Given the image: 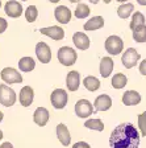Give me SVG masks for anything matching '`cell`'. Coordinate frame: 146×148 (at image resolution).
Returning <instances> with one entry per match:
<instances>
[{
    "label": "cell",
    "instance_id": "7402d4cb",
    "mask_svg": "<svg viewBox=\"0 0 146 148\" xmlns=\"http://www.w3.org/2000/svg\"><path fill=\"white\" fill-rule=\"evenodd\" d=\"M18 68H20L21 71L28 73V71H32L36 68V62H34V60L32 57H22L18 61Z\"/></svg>",
    "mask_w": 146,
    "mask_h": 148
},
{
    "label": "cell",
    "instance_id": "7c38bea8",
    "mask_svg": "<svg viewBox=\"0 0 146 148\" xmlns=\"http://www.w3.org/2000/svg\"><path fill=\"white\" fill-rule=\"evenodd\" d=\"M18 99H20V103L24 107H29V106L33 103L34 99V91L31 86H24L21 90H20V95H18Z\"/></svg>",
    "mask_w": 146,
    "mask_h": 148
},
{
    "label": "cell",
    "instance_id": "8992f818",
    "mask_svg": "<svg viewBox=\"0 0 146 148\" xmlns=\"http://www.w3.org/2000/svg\"><path fill=\"white\" fill-rule=\"evenodd\" d=\"M124 49V42L119 36H109L105 40V50L112 56H117Z\"/></svg>",
    "mask_w": 146,
    "mask_h": 148
},
{
    "label": "cell",
    "instance_id": "5bb4252c",
    "mask_svg": "<svg viewBox=\"0 0 146 148\" xmlns=\"http://www.w3.org/2000/svg\"><path fill=\"white\" fill-rule=\"evenodd\" d=\"M73 41H74V45L80 50H87L90 48V38L88 36L83 32H75L73 36Z\"/></svg>",
    "mask_w": 146,
    "mask_h": 148
},
{
    "label": "cell",
    "instance_id": "f546056e",
    "mask_svg": "<svg viewBox=\"0 0 146 148\" xmlns=\"http://www.w3.org/2000/svg\"><path fill=\"white\" fill-rule=\"evenodd\" d=\"M37 16H38V11H37L36 5H29L25 11V18H26L28 23H33L36 21Z\"/></svg>",
    "mask_w": 146,
    "mask_h": 148
},
{
    "label": "cell",
    "instance_id": "d6986e66",
    "mask_svg": "<svg viewBox=\"0 0 146 148\" xmlns=\"http://www.w3.org/2000/svg\"><path fill=\"white\" fill-rule=\"evenodd\" d=\"M33 120H34V123L41 127L46 126V123L49 122V111L45 107L36 108V111H34V114H33Z\"/></svg>",
    "mask_w": 146,
    "mask_h": 148
},
{
    "label": "cell",
    "instance_id": "3957f363",
    "mask_svg": "<svg viewBox=\"0 0 146 148\" xmlns=\"http://www.w3.org/2000/svg\"><path fill=\"white\" fill-rule=\"evenodd\" d=\"M16 92L7 85H0V103L5 107H11L16 103Z\"/></svg>",
    "mask_w": 146,
    "mask_h": 148
},
{
    "label": "cell",
    "instance_id": "4fadbf2b",
    "mask_svg": "<svg viewBox=\"0 0 146 148\" xmlns=\"http://www.w3.org/2000/svg\"><path fill=\"white\" fill-rule=\"evenodd\" d=\"M54 17L58 23L67 24L71 20V11L66 5H59L54 9Z\"/></svg>",
    "mask_w": 146,
    "mask_h": 148
},
{
    "label": "cell",
    "instance_id": "f6af8a7d",
    "mask_svg": "<svg viewBox=\"0 0 146 148\" xmlns=\"http://www.w3.org/2000/svg\"><path fill=\"white\" fill-rule=\"evenodd\" d=\"M22 1H26V0H22Z\"/></svg>",
    "mask_w": 146,
    "mask_h": 148
},
{
    "label": "cell",
    "instance_id": "9a60e30c",
    "mask_svg": "<svg viewBox=\"0 0 146 148\" xmlns=\"http://www.w3.org/2000/svg\"><path fill=\"white\" fill-rule=\"evenodd\" d=\"M141 102L140 92L136 90H128L122 94V103L125 106H136Z\"/></svg>",
    "mask_w": 146,
    "mask_h": 148
},
{
    "label": "cell",
    "instance_id": "b9f144b4",
    "mask_svg": "<svg viewBox=\"0 0 146 148\" xmlns=\"http://www.w3.org/2000/svg\"><path fill=\"white\" fill-rule=\"evenodd\" d=\"M116 1H120V3H125L126 0H116Z\"/></svg>",
    "mask_w": 146,
    "mask_h": 148
},
{
    "label": "cell",
    "instance_id": "cb8c5ba5",
    "mask_svg": "<svg viewBox=\"0 0 146 148\" xmlns=\"http://www.w3.org/2000/svg\"><path fill=\"white\" fill-rule=\"evenodd\" d=\"M126 83H128V78L126 75L122 73H117L113 75L112 78V86L113 89H122V87L126 86Z\"/></svg>",
    "mask_w": 146,
    "mask_h": 148
},
{
    "label": "cell",
    "instance_id": "836d02e7",
    "mask_svg": "<svg viewBox=\"0 0 146 148\" xmlns=\"http://www.w3.org/2000/svg\"><path fill=\"white\" fill-rule=\"evenodd\" d=\"M140 73L142 74V75H146V60H143L140 64Z\"/></svg>",
    "mask_w": 146,
    "mask_h": 148
},
{
    "label": "cell",
    "instance_id": "74e56055",
    "mask_svg": "<svg viewBox=\"0 0 146 148\" xmlns=\"http://www.w3.org/2000/svg\"><path fill=\"white\" fill-rule=\"evenodd\" d=\"M3 118H4V114H3V112H1V111H0V122L3 120Z\"/></svg>",
    "mask_w": 146,
    "mask_h": 148
},
{
    "label": "cell",
    "instance_id": "7a4b0ae2",
    "mask_svg": "<svg viewBox=\"0 0 146 148\" xmlns=\"http://www.w3.org/2000/svg\"><path fill=\"white\" fill-rule=\"evenodd\" d=\"M78 58V54H76V50L70 48V46H62L58 50V61L61 62L65 66H71L76 62Z\"/></svg>",
    "mask_w": 146,
    "mask_h": 148
},
{
    "label": "cell",
    "instance_id": "1f68e13d",
    "mask_svg": "<svg viewBox=\"0 0 146 148\" xmlns=\"http://www.w3.org/2000/svg\"><path fill=\"white\" fill-rule=\"evenodd\" d=\"M7 28H8V23L5 21V18L0 17V33H3V32H5Z\"/></svg>",
    "mask_w": 146,
    "mask_h": 148
},
{
    "label": "cell",
    "instance_id": "ee69618b",
    "mask_svg": "<svg viewBox=\"0 0 146 148\" xmlns=\"http://www.w3.org/2000/svg\"><path fill=\"white\" fill-rule=\"evenodd\" d=\"M0 7H1V1H0Z\"/></svg>",
    "mask_w": 146,
    "mask_h": 148
},
{
    "label": "cell",
    "instance_id": "6da1fadb",
    "mask_svg": "<svg viewBox=\"0 0 146 148\" xmlns=\"http://www.w3.org/2000/svg\"><path fill=\"white\" fill-rule=\"evenodd\" d=\"M140 132L132 123H121L111 134V148H138L140 147Z\"/></svg>",
    "mask_w": 146,
    "mask_h": 148
},
{
    "label": "cell",
    "instance_id": "e575fe53",
    "mask_svg": "<svg viewBox=\"0 0 146 148\" xmlns=\"http://www.w3.org/2000/svg\"><path fill=\"white\" fill-rule=\"evenodd\" d=\"M0 148H13V145L9 142H5V143H3V144L0 145Z\"/></svg>",
    "mask_w": 146,
    "mask_h": 148
},
{
    "label": "cell",
    "instance_id": "83f0119b",
    "mask_svg": "<svg viewBox=\"0 0 146 148\" xmlns=\"http://www.w3.org/2000/svg\"><path fill=\"white\" fill-rule=\"evenodd\" d=\"M145 24V16L141 12H134L132 16V21H130V29L134 31L136 28L141 27V25Z\"/></svg>",
    "mask_w": 146,
    "mask_h": 148
},
{
    "label": "cell",
    "instance_id": "ffe728a7",
    "mask_svg": "<svg viewBox=\"0 0 146 148\" xmlns=\"http://www.w3.org/2000/svg\"><path fill=\"white\" fill-rule=\"evenodd\" d=\"M113 70V60L111 57H103L100 61V75L103 78H108Z\"/></svg>",
    "mask_w": 146,
    "mask_h": 148
},
{
    "label": "cell",
    "instance_id": "ab89813d",
    "mask_svg": "<svg viewBox=\"0 0 146 148\" xmlns=\"http://www.w3.org/2000/svg\"><path fill=\"white\" fill-rule=\"evenodd\" d=\"M103 1H104V3H105V4H109L111 1H112V0H103Z\"/></svg>",
    "mask_w": 146,
    "mask_h": 148
},
{
    "label": "cell",
    "instance_id": "603a6c76",
    "mask_svg": "<svg viewBox=\"0 0 146 148\" xmlns=\"http://www.w3.org/2000/svg\"><path fill=\"white\" fill-rule=\"evenodd\" d=\"M83 85H84V87L88 90V91H96V90H99V87H100V81L97 79L96 77L90 75V77H86L84 79H83Z\"/></svg>",
    "mask_w": 146,
    "mask_h": 148
},
{
    "label": "cell",
    "instance_id": "f35d334b",
    "mask_svg": "<svg viewBox=\"0 0 146 148\" xmlns=\"http://www.w3.org/2000/svg\"><path fill=\"white\" fill-rule=\"evenodd\" d=\"M69 1H70V3H79L80 0H69Z\"/></svg>",
    "mask_w": 146,
    "mask_h": 148
},
{
    "label": "cell",
    "instance_id": "d6a6232c",
    "mask_svg": "<svg viewBox=\"0 0 146 148\" xmlns=\"http://www.w3.org/2000/svg\"><path fill=\"white\" fill-rule=\"evenodd\" d=\"M73 148H91V147H90L88 143H86V142H78L73 145Z\"/></svg>",
    "mask_w": 146,
    "mask_h": 148
},
{
    "label": "cell",
    "instance_id": "30bf717a",
    "mask_svg": "<svg viewBox=\"0 0 146 148\" xmlns=\"http://www.w3.org/2000/svg\"><path fill=\"white\" fill-rule=\"evenodd\" d=\"M5 13L12 18H17L22 15V5L16 0H8L4 5Z\"/></svg>",
    "mask_w": 146,
    "mask_h": 148
},
{
    "label": "cell",
    "instance_id": "e0dca14e",
    "mask_svg": "<svg viewBox=\"0 0 146 148\" xmlns=\"http://www.w3.org/2000/svg\"><path fill=\"white\" fill-rule=\"evenodd\" d=\"M66 85H67V89L70 90V91H76V90L79 89L80 86V75L78 71L73 70L70 73L67 74L66 77Z\"/></svg>",
    "mask_w": 146,
    "mask_h": 148
},
{
    "label": "cell",
    "instance_id": "44dd1931",
    "mask_svg": "<svg viewBox=\"0 0 146 148\" xmlns=\"http://www.w3.org/2000/svg\"><path fill=\"white\" fill-rule=\"evenodd\" d=\"M104 27V18L101 16H94L86 21L84 24V31H96V29H100Z\"/></svg>",
    "mask_w": 146,
    "mask_h": 148
},
{
    "label": "cell",
    "instance_id": "2e32d148",
    "mask_svg": "<svg viewBox=\"0 0 146 148\" xmlns=\"http://www.w3.org/2000/svg\"><path fill=\"white\" fill-rule=\"evenodd\" d=\"M111 106H112V99L107 94L99 95L95 99V103H94V107L96 111H107L111 108Z\"/></svg>",
    "mask_w": 146,
    "mask_h": 148
},
{
    "label": "cell",
    "instance_id": "d4e9b609",
    "mask_svg": "<svg viewBox=\"0 0 146 148\" xmlns=\"http://www.w3.org/2000/svg\"><path fill=\"white\" fill-rule=\"evenodd\" d=\"M134 11V5L132 3H125V4H121V5L117 8V15L119 17L121 18H128L129 16L133 13Z\"/></svg>",
    "mask_w": 146,
    "mask_h": 148
},
{
    "label": "cell",
    "instance_id": "8d00e7d4",
    "mask_svg": "<svg viewBox=\"0 0 146 148\" xmlns=\"http://www.w3.org/2000/svg\"><path fill=\"white\" fill-rule=\"evenodd\" d=\"M90 3H92V4H97V3H99V0H90Z\"/></svg>",
    "mask_w": 146,
    "mask_h": 148
},
{
    "label": "cell",
    "instance_id": "277c9868",
    "mask_svg": "<svg viewBox=\"0 0 146 148\" xmlns=\"http://www.w3.org/2000/svg\"><path fill=\"white\" fill-rule=\"evenodd\" d=\"M67 101H69V97H67L66 90L63 89H55L50 95V102H52L53 107L57 110H62L66 107Z\"/></svg>",
    "mask_w": 146,
    "mask_h": 148
},
{
    "label": "cell",
    "instance_id": "9c48e42d",
    "mask_svg": "<svg viewBox=\"0 0 146 148\" xmlns=\"http://www.w3.org/2000/svg\"><path fill=\"white\" fill-rule=\"evenodd\" d=\"M36 56L41 61V64H49L52 61V50H50L48 44L43 41H40L36 45Z\"/></svg>",
    "mask_w": 146,
    "mask_h": 148
},
{
    "label": "cell",
    "instance_id": "ac0fdd59",
    "mask_svg": "<svg viewBox=\"0 0 146 148\" xmlns=\"http://www.w3.org/2000/svg\"><path fill=\"white\" fill-rule=\"evenodd\" d=\"M57 138H58V140H59V142L65 145V147L70 145L71 136H70V132H69L67 127L65 126L63 123H59L57 126Z\"/></svg>",
    "mask_w": 146,
    "mask_h": 148
},
{
    "label": "cell",
    "instance_id": "8fae6325",
    "mask_svg": "<svg viewBox=\"0 0 146 148\" xmlns=\"http://www.w3.org/2000/svg\"><path fill=\"white\" fill-rule=\"evenodd\" d=\"M40 32L42 34H45V36L55 40V41H59L65 37V31L61 27H58V25H53V27H48V28H41Z\"/></svg>",
    "mask_w": 146,
    "mask_h": 148
},
{
    "label": "cell",
    "instance_id": "60d3db41",
    "mask_svg": "<svg viewBox=\"0 0 146 148\" xmlns=\"http://www.w3.org/2000/svg\"><path fill=\"white\" fill-rule=\"evenodd\" d=\"M49 1H50V3H58L59 0H49Z\"/></svg>",
    "mask_w": 146,
    "mask_h": 148
},
{
    "label": "cell",
    "instance_id": "ba28073f",
    "mask_svg": "<svg viewBox=\"0 0 146 148\" xmlns=\"http://www.w3.org/2000/svg\"><path fill=\"white\" fill-rule=\"evenodd\" d=\"M94 112V106L87 99H79L75 105V114L79 118H87L91 116Z\"/></svg>",
    "mask_w": 146,
    "mask_h": 148
},
{
    "label": "cell",
    "instance_id": "484cf974",
    "mask_svg": "<svg viewBox=\"0 0 146 148\" xmlns=\"http://www.w3.org/2000/svg\"><path fill=\"white\" fill-rule=\"evenodd\" d=\"M133 38L136 42H146V25H141V27L136 28L133 31Z\"/></svg>",
    "mask_w": 146,
    "mask_h": 148
},
{
    "label": "cell",
    "instance_id": "d590c367",
    "mask_svg": "<svg viewBox=\"0 0 146 148\" xmlns=\"http://www.w3.org/2000/svg\"><path fill=\"white\" fill-rule=\"evenodd\" d=\"M137 3L140 5H146V0H137Z\"/></svg>",
    "mask_w": 146,
    "mask_h": 148
},
{
    "label": "cell",
    "instance_id": "5b68a950",
    "mask_svg": "<svg viewBox=\"0 0 146 148\" xmlns=\"http://www.w3.org/2000/svg\"><path fill=\"white\" fill-rule=\"evenodd\" d=\"M140 58H141L140 53L134 49V48H129V49H126L124 53H122L121 62L126 69H132L137 65V62L140 61Z\"/></svg>",
    "mask_w": 146,
    "mask_h": 148
},
{
    "label": "cell",
    "instance_id": "52a82bcc",
    "mask_svg": "<svg viewBox=\"0 0 146 148\" xmlns=\"http://www.w3.org/2000/svg\"><path fill=\"white\" fill-rule=\"evenodd\" d=\"M0 77L7 85L11 83H21L22 82V75L20 74V71H17L13 68H4L0 73Z\"/></svg>",
    "mask_w": 146,
    "mask_h": 148
},
{
    "label": "cell",
    "instance_id": "4dcf8cb0",
    "mask_svg": "<svg viewBox=\"0 0 146 148\" xmlns=\"http://www.w3.org/2000/svg\"><path fill=\"white\" fill-rule=\"evenodd\" d=\"M138 128L141 131V135L146 136V111L138 115Z\"/></svg>",
    "mask_w": 146,
    "mask_h": 148
},
{
    "label": "cell",
    "instance_id": "7bdbcfd3",
    "mask_svg": "<svg viewBox=\"0 0 146 148\" xmlns=\"http://www.w3.org/2000/svg\"><path fill=\"white\" fill-rule=\"evenodd\" d=\"M1 139H3V132L0 131V140H1Z\"/></svg>",
    "mask_w": 146,
    "mask_h": 148
},
{
    "label": "cell",
    "instance_id": "f1b7e54d",
    "mask_svg": "<svg viewBox=\"0 0 146 148\" xmlns=\"http://www.w3.org/2000/svg\"><path fill=\"white\" fill-rule=\"evenodd\" d=\"M84 127L90 130H95V131H104V123L100 119H88L84 123Z\"/></svg>",
    "mask_w": 146,
    "mask_h": 148
},
{
    "label": "cell",
    "instance_id": "4316f807",
    "mask_svg": "<svg viewBox=\"0 0 146 148\" xmlns=\"http://www.w3.org/2000/svg\"><path fill=\"white\" fill-rule=\"evenodd\" d=\"M90 12H91V11H90V7L87 5V4L79 3L78 5H76L74 15H75L76 18H86L87 16L90 15Z\"/></svg>",
    "mask_w": 146,
    "mask_h": 148
}]
</instances>
